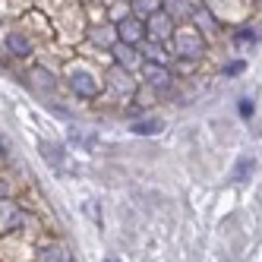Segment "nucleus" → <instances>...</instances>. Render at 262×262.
<instances>
[{
    "label": "nucleus",
    "instance_id": "obj_9",
    "mask_svg": "<svg viewBox=\"0 0 262 262\" xmlns=\"http://www.w3.org/2000/svg\"><path fill=\"white\" fill-rule=\"evenodd\" d=\"M114 57H117V63H120V67H126V70L139 63V54H136V48H133V45H126V41L114 45Z\"/></svg>",
    "mask_w": 262,
    "mask_h": 262
},
{
    "label": "nucleus",
    "instance_id": "obj_5",
    "mask_svg": "<svg viewBox=\"0 0 262 262\" xmlns=\"http://www.w3.org/2000/svg\"><path fill=\"white\" fill-rule=\"evenodd\" d=\"M117 32H120V41H126V45H136L142 35H145V29L139 26V19L136 16H126V19L117 26Z\"/></svg>",
    "mask_w": 262,
    "mask_h": 262
},
{
    "label": "nucleus",
    "instance_id": "obj_7",
    "mask_svg": "<svg viewBox=\"0 0 262 262\" xmlns=\"http://www.w3.org/2000/svg\"><path fill=\"white\" fill-rule=\"evenodd\" d=\"M19 218H23L19 205L10 199H0V228H13V224H19Z\"/></svg>",
    "mask_w": 262,
    "mask_h": 262
},
{
    "label": "nucleus",
    "instance_id": "obj_1",
    "mask_svg": "<svg viewBox=\"0 0 262 262\" xmlns=\"http://www.w3.org/2000/svg\"><path fill=\"white\" fill-rule=\"evenodd\" d=\"M70 85H73V92H76V95H82V98H95V95H98V82H95V76H92L89 70H73V73H70Z\"/></svg>",
    "mask_w": 262,
    "mask_h": 262
},
{
    "label": "nucleus",
    "instance_id": "obj_20",
    "mask_svg": "<svg viewBox=\"0 0 262 262\" xmlns=\"http://www.w3.org/2000/svg\"><path fill=\"white\" fill-rule=\"evenodd\" d=\"M0 190H4V186H0Z\"/></svg>",
    "mask_w": 262,
    "mask_h": 262
},
{
    "label": "nucleus",
    "instance_id": "obj_16",
    "mask_svg": "<svg viewBox=\"0 0 262 262\" xmlns=\"http://www.w3.org/2000/svg\"><path fill=\"white\" fill-rule=\"evenodd\" d=\"M243 67H247L243 60H234L231 67H224V76H237V73H243Z\"/></svg>",
    "mask_w": 262,
    "mask_h": 262
},
{
    "label": "nucleus",
    "instance_id": "obj_18",
    "mask_svg": "<svg viewBox=\"0 0 262 262\" xmlns=\"http://www.w3.org/2000/svg\"><path fill=\"white\" fill-rule=\"evenodd\" d=\"M104 262H117V259H104Z\"/></svg>",
    "mask_w": 262,
    "mask_h": 262
},
{
    "label": "nucleus",
    "instance_id": "obj_8",
    "mask_svg": "<svg viewBox=\"0 0 262 262\" xmlns=\"http://www.w3.org/2000/svg\"><path fill=\"white\" fill-rule=\"evenodd\" d=\"M7 48H10L13 57H29V54H32L29 38H26V35H19V32H10L7 35Z\"/></svg>",
    "mask_w": 262,
    "mask_h": 262
},
{
    "label": "nucleus",
    "instance_id": "obj_4",
    "mask_svg": "<svg viewBox=\"0 0 262 262\" xmlns=\"http://www.w3.org/2000/svg\"><path fill=\"white\" fill-rule=\"evenodd\" d=\"M177 54H180V57H199V54H202V38L196 32H190V35L180 32L177 35Z\"/></svg>",
    "mask_w": 262,
    "mask_h": 262
},
{
    "label": "nucleus",
    "instance_id": "obj_12",
    "mask_svg": "<svg viewBox=\"0 0 262 262\" xmlns=\"http://www.w3.org/2000/svg\"><path fill=\"white\" fill-rule=\"evenodd\" d=\"M161 126H164L161 120H139V123L133 126V133H136V136H158Z\"/></svg>",
    "mask_w": 262,
    "mask_h": 262
},
{
    "label": "nucleus",
    "instance_id": "obj_19",
    "mask_svg": "<svg viewBox=\"0 0 262 262\" xmlns=\"http://www.w3.org/2000/svg\"><path fill=\"white\" fill-rule=\"evenodd\" d=\"M0 152H4V145H0Z\"/></svg>",
    "mask_w": 262,
    "mask_h": 262
},
{
    "label": "nucleus",
    "instance_id": "obj_6",
    "mask_svg": "<svg viewBox=\"0 0 262 262\" xmlns=\"http://www.w3.org/2000/svg\"><path fill=\"white\" fill-rule=\"evenodd\" d=\"M161 10L171 16V19H190V16L196 13L190 0H161Z\"/></svg>",
    "mask_w": 262,
    "mask_h": 262
},
{
    "label": "nucleus",
    "instance_id": "obj_13",
    "mask_svg": "<svg viewBox=\"0 0 262 262\" xmlns=\"http://www.w3.org/2000/svg\"><path fill=\"white\" fill-rule=\"evenodd\" d=\"M158 10V0H133V16H152Z\"/></svg>",
    "mask_w": 262,
    "mask_h": 262
},
{
    "label": "nucleus",
    "instance_id": "obj_2",
    "mask_svg": "<svg viewBox=\"0 0 262 262\" xmlns=\"http://www.w3.org/2000/svg\"><path fill=\"white\" fill-rule=\"evenodd\" d=\"M171 26H174V19L167 16L164 10H155L152 16H148V38H155V41H164V38H171Z\"/></svg>",
    "mask_w": 262,
    "mask_h": 262
},
{
    "label": "nucleus",
    "instance_id": "obj_11",
    "mask_svg": "<svg viewBox=\"0 0 262 262\" xmlns=\"http://www.w3.org/2000/svg\"><path fill=\"white\" fill-rule=\"evenodd\" d=\"M253 167H256V161H253V158H240V161H237V167H234V183H247V180H250V174H253Z\"/></svg>",
    "mask_w": 262,
    "mask_h": 262
},
{
    "label": "nucleus",
    "instance_id": "obj_15",
    "mask_svg": "<svg viewBox=\"0 0 262 262\" xmlns=\"http://www.w3.org/2000/svg\"><path fill=\"white\" fill-rule=\"evenodd\" d=\"M234 41H237V45H256V32H253V29H240V32L234 35Z\"/></svg>",
    "mask_w": 262,
    "mask_h": 262
},
{
    "label": "nucleus",
    "instance_id": "obj_10",
    "mask_svg": "<svg viewBox=\"0 0 262 262\" xmlns=\"http://www.w3.org/2000/svg\"><path fill=\"white\" fill-rule=\"evenodd\" d=\"M126 67H117L114 73H111V89L117 92V95H133V79H123L126 73H123Z\"/></svg>",
    "mask_w": 262,
    "mask_h": 262
},
{
    "label": "nucleus",
    "instance_id": "obj_14",
    "mask_svg": "<svg viewBox=\"0 0 262 262\" xmlns=\"http://www.w3.org/2000/svg\"><path fill=\"white\" fill-rule=\"evenodd\" d=\"M38 262H63L60 247H57V243H54V247H41L38 250Z\"/></svg>",
    "mask_w": 262,
    "mask_h": 262
},
{
    "label": "nucleus",
    "instance_id": "obj_17",
    "mask_svg": "<svg viewBox=\"0 0 262 262\" xmlns=\"http://www.w3.org/2000/svg\"><path fill=\"white\" fill-rule=\"evenodd\" d=\"M250 114H253V101L243 98V101H240V117H250Z\"/></svg>",
    "mask_w": 262,
    "mask_h": 262
},
{
    "label": "nucleus",
    "instance_id": "obj_3",
    "mask_svg": "<svg viewBox=\"0 0 262 262\" xmlns=\"http://www.w3.org/2000/svg\"><path fill=\"white\" fill-rule=\"evenodd\" d=\"M142 76H145V82L152 85V89H171V73H167V67L164 63H145L142 67Z\"/></svg>",
    "mask_w": 262,
    "mask_h": 262
}]
</instances>
